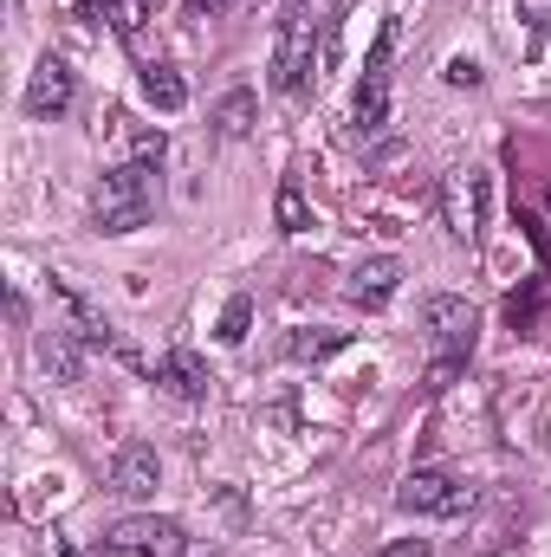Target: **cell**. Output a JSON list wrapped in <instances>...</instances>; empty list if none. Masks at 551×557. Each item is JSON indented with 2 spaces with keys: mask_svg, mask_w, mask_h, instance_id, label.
Segmentation results:
<instances>
[{
  "mask_svg": "<svg viewBox=\"0 0 551 557\" xmlns=\"http://www.w3.org/2000/svg\"><path fill=\"white\" fill-rule=\"evenodd\" d=\"M241 0H188V20H221V13H234Z\"/></svg>",
  "mask_w": 551,
  "mask_h": 557,
  "instance_id": "cell-24",
  "label": "cell"
},
{
  "mask_svg": "<svg viewBox=\"0 0 551 557\" xmlns=\"http://www.w3.org/2000/svg\"><path fill=\"white\" fill-rule=\"evenodd\" d=\"M383 124H390V78H364L351 98V131H357V143H370Z\"/></svg>",
  "mask_w": 551,
  "mask_h": 557,
  "instance_id": "cell-12",
  "label": "cell"
},
{
  "mask_svg": "<svg viewBox=\"0 0 551 557\" xmlns=\"http://www.w3.org/2000/svg\"><path fill=\"white\" fill-rule=\"evenodd\" d=\"M131 149H137L131 162H143V169H156V162H162V149H169V137H162V131H131Z\"/></svg>",
  "mask_w": 551,
  "mask_h": 557,
  "instance_id": "cell-20",
  "label": "cell"
},
{
  "mask_svg": "<svg viewBox=\"0 0 551 557\" xmlns=\"http://www.w3.org/2000/svg\"><path fill=\"white\" fill-rule=\"evenodd\" d=\"M513 7H519L526 33H546V26H551V0H513Z\"/></svg>",
  "mask_w": 551,
  "mask_h": 557,
  "instance_id": "cell-21",
  "label": "cell"
},
{
  "mask_svg": "<svg viewBox=\"0 0 551 557\" xmlns=\"http://www.w3.org/2000/svg\"><path fill=\"white\" fill-rule=\"evenodd\" d=\"M396 39H403V20L390 13V20L377 26V39H370V52H364V78H390V59H396Z\"/></svg>",
  "mask_w": 551,
  "mask_h": 557,
  "instance_id": "cell-17",
  "label": "cell"
},
{
  "mask_svg": "<svg viewBox=\"0 0 551 557\" xmlns=\"http://www.w3.org/2000/svg\"><path fill=\"white\" fill-rule=\"evenodd\" d=\"M39 557H85V552H78V545H72L65 532H46V545H39Z\"/></svg>",
  "mask_w": 551,
  "mask_h": 557,
  "instance_id": "cell-25",
  "label": "cell"
},
{
  "mask_svg": "<svg viewBox=\"0 0 551 557\" xmlns=\"http://www.w3.org/2000/svg\"><path fill=\"white\" fill-rule=\"evenodd\" d=\"M52 298H59V311H65V331L78 337V344H91V350H118V331L105 324V311L78 292V285H65V278H52Z\"/></svg>",
  "mask_w": 551,
  "mask_h": 557,
  "instance_id": "cell-9",
  "label": "cell"
},
{
  "mask_svg": "<svg viewBox=\"0 0 551 557\" xmlns=\"http://www.w3.org/2000/svg\"><path fill=\"white\" fill-rule=\"evenodd\" d=\"M39 370H46L52 383H78V337H72L65 324L39 331Z\"/></svg>",
  "mask_w": 551,
  "mask_h": 557,
  "instance_id": "cell-15",
  "label": "cell"
},
{
  "mask_svg": "<svg viewBox=\"0 0 551 557\" xmlns=\"http://www.w3.org/2000/svg\"><path fill=\"white\" fill-rule=\"evenodd\" d=\"M111 552L118 557H182L188 552V532L182 519H162V512H131L111 525Z\"/></svg>",
  "mask_w": 551,
  "mask_h": 557,
  "instance_id": "cell-4",
  "label": "cell"
},
{
  "mask_svg": "<svg viewBox=\"0 0 551 557\" xmlns=\"http://www.w3.org/2000/svg\"><path fill=\"white\" fill-rule=\"evenodd\" d=\"M208 124H215L221 137H247V131L260 124V98H254L247 85H234V91H221V98H215V111H208Z\"/></svg>",
  "mask_w": 551,
  "mask_h": 557,
  "instance_id": "cell-14",
  "label": "cell"
},
{
  "mask_svg": "<svg viewBox=\"0 0 551 557\" xmlns=\"http://www.w3.org/2000/svg\"><path fill=\"white\" fill-rule=\"evenodd\" d=\"M383 557H434V545H428V539H396Z\"/></svg>",
  "mask_w": 551,
  "mask_h": 557,
  "instance_id": "cell-26",
  "label": "cell"
},
{
  "mask_svg": "<svg viewBox=\"0 0 551 557\" xmlns=\"http://www.w3.org/2000/svg\"><path fill=\"white\" fill-rule=\"evenodd\" d=\"M480 78H487V72H480V59H448V85H467V91H474Z\"/></svg>",
  "mask_w": 551,
  "mask_h": 557,
  "instance_id": "cell-22",
  "label": "cell"
},
{
  "mask_svg": "<svg viewBox=\"0 0 551 557\" xmlns=\"http://www.w3.org/2000/svg\"><path fill=\"white\" fill-rule=\"evenodd\" d=\"M396 292H403V260H390V253L351 267V278H344V298H351L357 311H383Z\"/></svg>",
  "mask_w": 551,
  "mask_h": 557,
  "instance_id": "cell-8",
  "label": "cell"
},
{
  "mask_svg": "<svg viewBox=\"0 0 551 557\" xmlns=\"http://www.w3.org/2000/svg\"><path fill=\"white\" fill-rule=\"evenodd\" d=\"M421 331L441 344V357H467L474 350V331H480V311L467 298H454V292H434L421 305Z\"/></svg>",
  "mask_w": 551,
  "mask_h": 557,
  "instance_id": "cell-5",
  "label": "cell"
},
{
  "mask_svg": "<svg viewBox=\"0 0 551 557\" xmlns=\"http://www.w3.org/2000/svg\"><path fill=\"white\" fill-rule=\"evenodd\" d=\"M344 344H351V331L311 324V331H292V337H285V357H292V363H325V357H338Z\"/></svg>",
  "mask_w": 551,
  "mask_h": 557,
  "instance_id": "cell-16",
  "label": "cell"
},
{
  "mask_svg": "<svg viewBox=\"0 0 551 557\" xmlns=\"http://www.w3.org/2000/svg\"><path fill=\"white\" fill-rule=\"evenodd\" d=\"M396 506L415 512V519H461L474 506V486L454 480V473H441V467H415L409 480L396 486Z\"/></svg>",
  "mask_w": 551,
  "mask_h": 557,
  "instance_id": "cell-2",
  "label": "cell"
},
{
  "mask_svg": "<svg viewBox=\"0 0 551 557\" xmlns=\"http://www.w3.org/2000/svg\"><path fill=\"white\" fill-rule=\"evenodd\" d=\"M461 363H467V357H434V363H428V389H448V383L461 376Z\"/></svg>",
  "mask_w": 551,
  "mask_h": 557,
  "instance_id": "cell-23",
  "label": "cell"
},
{
  "mask_svg": "<svg viewBox=\"0 0 551 557\" xmlns=\"http://www.w3.org/2000/svg\"><path fill=\"white\" fill-rule=\"evenodd\" d=\"M143 98H149V111H162V117H175V111H188V78L175 72V65H143Z\"/></svg>",
  "mask_w": 551,
  "mask_h": 557,
  "instance_id": "cell-13",
  "label": "cell"
},
{
  "mask_svg": "<svg viewBox=\"0 0 551 557\" xmlns=\"http://www.w3.org/2000/svg\"><path fill=\"white\" fill-rule=\"evenodd\" d=\"M325 20H311V0H292L279 20V52H273V91H298L311 72V33Z\"/></svg>",
  "mask_w": 551,
  "mask_h": 557,
  "instance_id": "cell-3",
  "label": "cell"
},
{
  "mask_svg": "<svg viewBox=\"0 0 551 557\" xmlns=\"http://www.w3.org/2000/svg\"><path fill=\"white\" fill-rule=\"evenodd\" d=\"M162 486V460H156V447L149 441H124V454H118V467H111V493H124V499H149Z\"/></svg>",
  "mask_w": 551,
  "mask_h": 557,
  "instance_id": "cell-10",
  "label": "cell"
},
{
  "mask_svg": "<svg viewBox=\"0 0 551 557\" xmlns=\"http://www.w3.org/2000/svg\"><path fill=\"white\" fill-rule=\"evenodd\" d=\"M273 221H279V234H305V227H311V208H305V188H298V182H285V188H279Z\"/></svg>",
  "mask_w": 551,
  "mask_h": 557,
  "instance_id": "cell-18",
  "label": "cell"
},
{
  "mask_svg": "<svg viewBox=\"0 0 551 557\" xmlns=\"http://www.w3.org/2000/svg\"><path fill=\"white\" fill-rule=\"evenodd\" d=\"M156 214V169H143V162H118V169H105L98 175V188H91V227L98 234H137L143 221Z\"/></svg>",
  "mask_w": 551,
  "mask_h": 557,
  "instance_id": "cell-1",
  "label": "cell"
},
{
  "mask_svg": "<svg viewBox=\"0 0 551 557\" xmlns=\"http://www.w3.org/2000/svg\"><path fill=\"white\" fill-rule=\"evenodd\" d=\"M208 557H221V552H208Z\"/></svg>",
  "mask_w": 551,
  "mask_h": 557,
  "instance_id": "cell-27",
  "label": "cell"
},
{
  "mask_svg": "<svg viewBox=\"0 0 551 557\" xmlns=\"http://www.w3.org/2000/svg\"><path fill=\"white\" fill-rule=\"evenodd\" d=\"M156 383H162L175 403H201V396H208V363H201L195 350H169V357L156 363Z\"/></svg>",
  "mask_w": 551,
  "mask_h": 557,
  "instance_id": "cell-11",
  "label": "cell"
},
{
  "mask_svg": "<svg viewBox=\"0 0 551 557\" xmlns=\"http://www.w3.org/2000/svg\"><path fill=\"white\" fill-rule=\"evenodd\" d=\"M441 214H448V234L454 240H480V221H487V175H454L441 188Z\"/></svg>",
  "mask_w": 551,
  "mask_h": 557,
  "instance_id": "cell-7",
  "label": "cell"
},
{
  "mask_svg": "<svg viewBox=\"0 0 551 557\" xmlns=\"http://www.w3.org/2000/svg\"><path fill=\"white\" fill-rule=\"evenodd\" d=\"M149 7H156V0H149Z\"/></svg>",
  "mask_w": 551,
  "mask_h": 557,
  "instance_id": "cell-28",
  "label": "cell"
},
{
  "mask_svg": "<svg viewBox=\"0 0 551 557\" xmlns=\"http://www.w3.org/2000/svg\"><path fill=\"white\" fill-rule=\"evenodd\" d=\"M247 324H254V298H247V292H234V298H228V311H221V324H215V337H221V344H241V337H247Z\"/></svg>",
  "mask_w": 551,
  "mask_h": 557,
  "instance_id": "cell-19",
  "label": "cell"
},
{
  "mask_svg": "<svg viewBox=\"0 0 551 557\" xmlns=\"http://www.w3.org/2000/svg\"><path fill=\"white\" fill-rule=\"evenodd\" d=\"M72 98H78V78H72V65L46 52V59L33 65V78H26V117L52 124V117H65V111H72Z\"/></svg>",
  "mask_w": 551,
  "mask_h": 557,
  "instance_id": "cell-6",
  "label": "cell"
}]
</instances>
